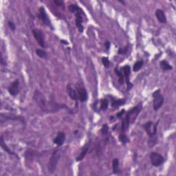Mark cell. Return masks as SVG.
<instances>
[{
    "label": "cell",
    "mask_w": 176,
    "mask_h": 176,
    "mask_svg": "<svg viewBox=\"0 0 176 176\" xmlns=\"http://www.w3.org/2000/svg\"><path fill=\"white\" fill-rule=\"evenodd\" d=\"M114 72L116 74V75L118 77L119 84H120V85H123L124 78L123 74L121 72V70H119V69H118V67H116V68L114 69Z\"/></svg>",
    "instance_id": "21"
},
{
    "label": "cell",
    "mask_w": 176,
    "mask_h": 176,
    "mask_svg": "<svg viewBox=\"0 0 176 176\" xmlns=\"http://www.w3.org/2000/svg\"><path fill=\"white\" fill-rule=\"evenodd\" d=\"M143 65H144V61H143V60H137L133 66V71L134 72H137L138 71H139L142 68Z\"/></svg>",
    "instance_id": "22"
},
{
    "label": "cell",
    "mask_w": 176,
    "mask_h": 176,
    "mask_svg": "<svg viewBox=\"0 0 176 176\" xmlns=\"http://www.w3.org/2000/svg\"><path fill=\"white\" fill-rule=\"evenodd\" d=\"M60 42H61L62 43H63L64 45H68V44H69L68 42L66 41H64V40H61V41H60Z\"/></svg>",
    "instance_id": "35"
},
{
    "label": "cell",
    "mask_w": 176,
    "mask_h": 176,
    "mask_svg": "<svg viewBox=\"0 0 176 176\" xmlns=\"http://www.w3.org/2000/svg\"><path fill=\"white\" fill-rule=\"evenodd\" d=\"M8 91L11 96H16L19 92V80L16 79L11 82L8 87Z\"/></svg>",
    "instance_id": "12"
},
{
    "label": "cell",
    "mask_w": 176,
    "mask_h": 176,
    "mask_svg": "<svg viewBox=\"0 0 176 176\" xmlns=\"http://www.w3.org/2000/svg\"><path fill=\"white\" fill-rule=\"evenodd\" d=\"M150 160L151 164L155 167L161 166L165 161L164 157L157 152H151L150 154Z\"/></svg>",
    "instance_id": "6"
},
{
    "label": "cell",
    "mask_w": 176,
    "mask_h": 176,
    "mask_svg": "<svg viewBox=\"0 0 176 176\" xmlns=\"http://www.w3.org/2000/svg\"><path fill=\"white\" fill-rule=\"evenodd\" d=\"M126 103V100L124 98L122 99H112L111 100V106L113 107L118 108L120 106L124 105Z\"/></svg>",
    "instance_id": "18"
},
{
    "label": "cell",
    "mask_w": 176,
    "mask_h": 176,
    "mask_svg": "<svg viewBox=\"0 0 176 176\" xmlns=\"http://www.w3.org/2000/svg\"><path fill=\"white\" fill-rule=\"evenodd\" d=\"M112 169L113 173L114 174L120 173V168H119V160L114 158L112 161Z\"/></svg>",
    "instance_id": "20"
},
{
    "label": "cell",
    "mask_w": 176,
    "mask_h": 176,
    "mask_svg": "<svg viewBox=\"0 0 176 176\" xmlns=\"http://www.w3.org/2000/svg\"><path fill=\"white\" fill-rule=\"evenodd\" d=\"M65 140V134L63 131H58L57 135L55 138L53 140L54 144H56L58 146H60L63 144Z\"/></svg>",
    "instance_id": "13"
},
{
    "label": "cell",
    "mask_w": 176,
    "mask_h": 176,
    "mask_svg": "<svg viewBox=\"0 0 176 176\" xmlns=\"http://www.w3.org/2000/svg\"><path fill=\"white\" fill-rule=\"evenodd\" d=\"M76 90L77 92V96L79 101L84 102L87 101V92L86 89L82 84H76Z\"/></svg>",
    "instance_id": "8"
},
{
    "label": "cell",
    "mask_w": 176,
    "mask_h": 176,
    "mask_svg": "<svg viewBox=\"0 0 176 176\" xmlns=\"http://www.w3.org/2000/svg\"><path fill=\"white\" fill-rule=\"evenodd\" d=\"M110 46H111V43L109 41H107L104 43V47H105V48L107 50H109L110 48Z\"/></svg>",
    "instance_id": "33"
},
{
    "label": "cell",
    "mask_w": 176,
    "mask_h": 176,
    "mask_svg": "<svg viewBox=\"0 0 176 176\" xmlns=\"http://www.w3.org/2000/svg\"><path fill=\"white\" fill-rule=\"evenodd\" d=\"M8 24V26H9V28H10V29L11 30L14 31L16 30V25L13 23V22L11 21H9Z\"/></svg>",
    "instance_id": "31"
},
{
    "label": "cell",
    "mask_w": 176,
    "mask_h": 176,
    "mask_svg": "<svg viewBox=\"0 0 176 176\" xmlns=\"http://www.w3.org/2000/svg\"><path fill=\"white\" fill-rule=\"evenodd\" d=\"M118 139L120 140V142H121L123 144H125L126 143H128L129 142V138L127 137V135H126V133H120L118 136Z\"/></svg>",
    "instance_id": "24"
},
{
    "label": "cell",
    "mask_w": 176,
    "mask_h": 176,
    "mask_svg": "<svg viewBox=\"0 0 176 176\" xmlns=\"http://www.w3.org/2000/svg\"><path fill=\"white\" fill-rule=\"evenodd\" d=\"M128 48H129V46H125L124 47H122V48H120L118 50V54H121V55H124L126 54V52H127Z\"/></svg>",
    "instance_id": "30"
},
{
    "label": "cell",
    "mask_w": 176,
    "mask_h": 176,
    "mask_svg": "<svg viewBox=\"0 0 176 176\" xmlns=\"http://www.w3.org/2000/svg\"><path fill=\"white\" fill-rule=\"evenodd\" d=\"M0 63H1V65L3 66H6V61L4 60H3L2 54H1V59H0Z\"/></svg>",
    "instance_id": "34"
},
{
    "label": "cell",
    "mask_w": 176,
    "mask_h": 176,
    "mask_svg": "<svg viewBox=\"0 0 176 176\" xmlns=\"http://www.w3.org/2000/svg\"><path fill=\"white\" fill-rule=\"evenodd\" d=\"M142 109V103L140 102V103L138 104L136 106H135L134 107H133L132 109L129 110V111L126 113L125 118L122 120V124H121L120 133H126V131L129 129V124H133V122H135L138 116L140 113Z\"/></svg>",
    "instance_id": "1"
},
{
    "label": "cell",
    "mask_w": 176,
    "mask_h": 176,
    "mask_svg": "<svg viewBox=\"0 0 176 176\" xmlns=\"http://www.w3.org/2000/svg\"><path fill=\"white\" fill-rule=\"evenodd\" d=\"M118 1H119V2H120V3H122V4H124V3H125V2H124V1H122V0H121V1H120V0H118Z\"/></svg>",
    "instance_id": "36"
},
{
    "label": "cell",
    "mask_w": 176,
    "mask_h": 176,
    "mask_svg": "<svg viewBox=\"0 0 176 176\" xmlns=\"http://www.w3.org/2000/svg\"><path fill=\"white\" fill-rule=\"evenodd\" d=\"M155 16H156L157 19L158 20V21L160 23H166V21H167V19H166V16L165 15L164 12L161 9H157L156 11H155Z\"/></svg>",
    "instance_id": "16"
},
{
    "label": "cell",
    "mask_w": 176,
    "mask_h": 176,
    "mask_svg": "<svg viewBox=\"0 0 176 176\" xmlns=\"http://www.w3.org/2000/svg\"><path fill=\"white\" fill-rule=\"evenodd\" d=\"M160 65L161 69H162L163 71H168V70H171L173 69V67H172L171 65H170L168 63V62L166 60H162L160 62Z\"/></svg>",
    "instance_id": "19"
},
{
    "label": "cell",
    "mask_w": 176,
    "mask_h": 176,
    "mask_svg": "<svg viewBox=\"0 0 176 176\" xmlns=\"http://www.w3.org/2000/svg\"><path fill=\"white\" fill-rule=\"evenodd\" d=\"M38 17L41 20L44 25H47V26L50 27L52 30H53V26L52 25V23H51L50 19H49L48 16H47V14L46 13V11H45V9L44 8L43 6H41L39 8Z\"/></svg>",
    "instance_id": "7"
},
{
    "label": "cell",
    "mask_w": 176,
    "mask_h": 176,
    "mask_svg": "<svg viewBox=\"0 0 176 176\" xmlns=\"http://www.w3.org/2000/svg\"><path fill=\"white\" fill-rule=\"evenodd\" d=\"M32 32L33 36H34V38H35V40L38 43V45L41 47H43V48H45V47H46V45H45L43 32H42L41 30H39V29H33Z\"/></svg>",
    "instance_id": "9"
},
{
    "label": "cell",
    "mask_w": 176,
    "mask_h": 176,
    "mask_svg": "<svg viewBox=\"0 0 176 176\" xmlns=\"http://www.w3.org/2000/svg\"><path fill=\"white\" fill-rule=\"evenodd\" d=\"M102 63L103 64L104 67L105 68H109L110 65V61L108 57H102Z\"/></svg>",
    "instance_id": "28"
},
{
    "label": "cell",
    "mask_w": 176,
    "mask_h": 176,
    "mask_svg": "<svg viewBox=\"0 0 176 176\" xmlns=\"http://www.w3.org/2000/svg\"><path fill=\"white\" fill-rule=\"evenodd\" d=\"M109 131V126H108L107 124H104L102 125L101 129H100V132L102 135H106L108 133Z\"/></svg>",
    "instance_id": "26"
},
{
    "label": "cell",
    "mask_w": 176,
    "mask_h": 176,
    "mask_svg": "<svg viewBox=\"0 0 176 176\" xmlns=\"http://www.w3.org/2000/svg\"><path fill=\"white\" fill-rule=\"evenodd\" d=\"M53 2H54V3L56 6L59 7V8H62L63 9H64V8H65V3H64L63 1H60V0H54Z\"/></svg>",
    "instance_id": "29"
},
{
    "label": "cell",
    "mask_w": 176,
    "mask_h": 176,
    "mask_svg": "<svg viewBox=\"0 0 176 176\" xmlns=\"http://www.w3.org/2000/svg\"><path fill=\"white\" fill-rule=\"evenodd\" d=\"M67 92L68 94L69 98H70L72 100H74V101L76 102L78 100L76 88L74 89L71 84H68V85H67Z\"/></svg>",
    "instance_id": "15"
},
{
    "label": "cell",
    "mask_w": 176,
    "mask_h": 176,
    "mask_svg": "<svg viewBox=\"0 0 176 176\" xmlns=\"http://www.w3.org/2000/svg\"><path fill=\"white\" fill-rule=\"evenodd\" d=\"M76 19H75V23L77 27V29L80 32H82L84 30L83 25H82V14H83V10L81 8H78L77 10L74 12Z\"/></svg>",
    "instance_id": "10"
},
{
    "label": "cell",
    "mask_w": 176,
    "mask_h": 176,
    "mask_svg": "<svg viewBox=\"0 0 176 176\" xmlns=\"http://www.w3.org/2000/svg\"><path fill=\"white\" fill-rule=\"evenodd\" d=\"M60 157V153L58 149L55 150L51 154V156L49 159L48 163H47V170L50 173H53L55 171Z\"/></svg>",
    "instance_id": "4"
},
{
    "label": "cell",
    "mask_w": 176,
    "mask_h": 176,
    "mask_svg": "<svg viewBox=\"0 0 176 176\" xmlns=\"http://www.w3.org/2000/svg\"><path fill=\"white\" fill-rule=\"evenodd\" d=\"M79 8V6H78V5L76 4H70L68 6V10L69 12H71V13H74L77 10V9Z\"/></svg>",
    "instance_id": "27"
},
{
    "label": "cell",
    "mask_w": 176,
    "mask_h": 176,
    "mask_svg": "<svg viewBox=\"0 0 176 176\" xmlns=\"http://www.w3.org/2000/svg\"><path fill=\"white\" fill-rule=\"evenodd\" d=\"M33 99L42 111L45 112L48 111V102H47L45 96L41 91L36 89L33 95Z\"/></svg>",
    "instance_id": "3"
},
{
    "label": "cell",
    "mask_w": 176,
    "mask_h": 176,
    "mask_svg": "<svg viewBox=\"0 0 176 176\" xmlns=\"http://www.w3.org/2000/svg\"><path fill=\"white\" fill-rule=\"evenodd\" d=\"M109 107V101L107 98H102L100 100V109L102 111H106Z\"/></svg>",
    "instance_id": "25"
},
{
    "label": "cell",
    "mask_w": 176,
    "mask_h": 176,
    "mask_svg": "<svg viewBox=\"0 0 176 176\" xmlns=\"http://www.w3.org/2000/svg\"><path fill=\"white\" fill-rule=\"evenodd\" d=\"M160 89L155 90L152 94L153 96V109L154 111H157L162 106L164 101V98L160 94Z\"/></svg>",
    "instance_id": "5"
},
{
    "label": "cell",
    "mask_w": 176,
    "mask_h": 176,
    "mask_svg": "<svg viewBox=\"0 0 176 176\" xmlns=\"http://www.w3.org/2000/svg\"><path fill=\"white\" fill-rule=\"evenodd\" d=\"M125 113V111H124V109H122L120 111H119V112L116 114V117L118 118H120L122 116V115L124 114V113Z\"/></svg>",
    "instance_id": "32"
},
{
    "label": "cell",
    "mask_w": 176,
    "mask_h": 176,
    "mask_svg": "<svg viewBox=\"0 0 176 176\" xmlns=\"http://www.w3.org/2000/svg\"><path fill=\"white\" fill-rule=\"evenodd\" d=\"M90 144H91V141H89V142H87V144L82 147V151H80L79 155L76 157V162H80V161H81L85 157V155H87L88 151H89V147H90Z\"/></svg>",
    "instance_id": "14"
},
{
    "label": "cell",
    "mask_w": 176,
    "mask_h": 176,
    "mask_svg": "<svg viewBox=\"0 0 176 176\" xmlns=\"http://www.w3.org/2000/svg\"><path fill=\"white\" fill-rule=\"evenodd\" d=\"M0 144H1V147L3 148V151H5L6 152H7L9 155H14V156L16 157H18L17 155H16L15 153H14V152H12L11 150L10 149V148L8 147V146L6 144V143L4 142V140H3V138L2 135L1 136V138H0Z\"/></svg>",
    "instance_id": "17"
},
{
    "label": "cell",
    "mask_w": 176,
    "mask_h": 176,
    "mask_svg": "<svg viewBox=\"0 0 176 176\" xmlns=\"http://www.w3.org/2000/svg\"><path fill=\"white\" fill-rule=\"evenodd\" d=\"M159 121L157 120L156 122H153L149 120L146 122V123L142 124V128L145 130L146 134L149 137V140L148 141V144L150 147H152L156 144L157 142V129Z\"/></svg>",
    "instance_id": "2"
},
{
    "label": "cell",
    "mask_w": 176,
    "mask_h": 176,
    "mask_svg": "<svg viewBox=\"0 0 176 176\" xmlns=\"http://www.w3.org/2000/svg\"><path fill=\"white\" fill-rule=\"evenodd\" d=\"M35 52L38 57H40L41 58H43V59H46V58H47V52H45L44 50L36 49L35 50Z\"/></svg>",
    "instance_id": "23"
},
{
    "label": "cell",
    "mask_w": 176,
    "mask_h": 176,
    "mask_svg": "<svg viewBox=\"0 0 176 176\" xmlns=\"http://www.w3.org/2000/svg\"><path fill=\"white\" fill-rule=\"evenodd\" d=\"M121 71H122V74L124 75V78L125 79L126 86H127V90H130L132 87H133V85L130 82V78L129 76L131 74V67L129 65H126L123 66L120 69Z\"/></svg>",
    "instance_id": "11"
}]
</instances>
